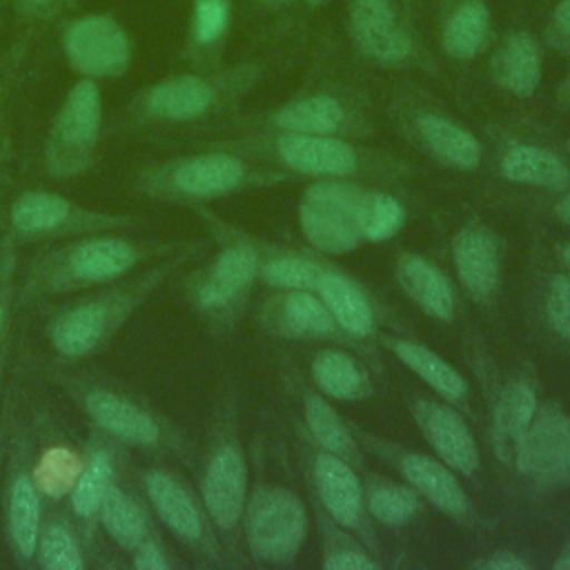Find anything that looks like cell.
Returning <instances> with one entry per match:
<instances>
[{
	"label": "cell",
	"mask_w": 570,
	"mask_h": 570,
	"mask_svg": "<svg viewBox=\"0 0 570 570\" xmlns=\"http://www.w3.org/2000/svg\"><path fill=\"white\" fill-rule=\"evenodd\" d=\"M345 33L361 58L401 69L428 60L416 16L401 0H345Z\"/></svg>",
	"instance_id": "6da1fadb"
},
{
	"label": "cell",
	"mask_w": 570,
	"mask_h": 570,
	"mask_svg": "<svg viewBox=\"0 0 570 570\" xmlns=\"http://www.w3.org/2000/svg\"><path fill=\"white\" fill-rule=\"evenodd\" d=\"M60 49L67 65L89 80L125 76L134 60V38L109 11L71 13L60 22Z\"/></svg>",
	"instance_id": "7a4b0ae2"
},
{
	"label": "cell",
	"mask_w": 570,
	"mask_h": 570,
	"mask_svg": "<svg viewBox=\"0 0 570 570\" xmlns=\"http://www.w3.org/2000/svg\"><path fill=\"white\" fill-rule=\"evenodd\" d=\"M249 76L252 67H236L223 73L189 71L167 76L149 85L134 107L138 116L154 122H189L216 109Z\"/></svg>",
	"instance_id": "3957f363"
},
{
	"label": "cell",
	"mask_w": 570,
	"mask_h": 570,
	"mask_svg": "<svg viewBox=\"0 0 570 570\" xmlns=\"http://www.w3.org/2000/svg\"><path fill=\"white\" fill-rule=\"evenodd\" d=\"M365 189L338 178H323L305 189L301 227L305 238L330 254L356 249L361 236V207Z\"/></svg>",
	"instance_id": "277c9868"
},
{
	"label": "cell",
	"mask_w": 570,
	"mask_h": 570,
	"mask_svg": "<svg viewBox=\"0 0 570 570\" xmlns=\"http://www.w3.org/2000/svg\"><path fill=\"white\" fill-rule=\"evenodd\" d=\"M102 122V96L96 80L80 78L60 102L49 138L47 163L56 174L80 171L98 142Z\"/></svg>",
	"instance_id": "5b68a950"
},
{
	"label": "cell",
	"mask_w": 570,
	"mask_h": 570,
	"mask_svg": "<svg viewBox=\"0 0 570 570\" xmlns=\"http://www.w3.org/2000/svg\"><path fill=\"white\" fill-rule=\"evenodd\" d=\"M307 512L301 499L285 488H263L247 512V539L256 557L287 563L305 541Z\"/></svg>",
	"instance_id": "8992f818"
},
{
	"label": "cell",
	"mask_w": 570,
	"mask_h": 570,
	"mask_svg": "<svg viewBox=\"0 0 570 570\" xmlns=\"http://www.w3.org/2000/svg\"><path fill=\"white\" fill-rule=\"evenodd\" d=\"M434 27L439 49L456 62L476 60L497 40L490 0H436Z\"/></svg>",
	"instance_id": "52a82bcc"
},
{
	"label": "cell",
	"mask_w": 570,
	"mask_h": 570,
	"mask_svg": "<svg viewBox=\"0 0 570 570\" xmlns=\"http://www.w3.org/2000/svg\"><path fill=\"white\" fill-rule=\"evenodd\" d=\"M541 483L570 481V416L563 410H537L517 463Z\"/></svg>",
	"instance_id": "ba28073f"
},
{
	"label": "cell",
	"mask_w": 570,
	"mask_h": 570,
	"mask_svg": "<svg viewBox=\"0 0 570 570\" xmlns=\"http://www.w3.org/2000/svg\"><path fill=\"white\" fill-rule=\"evenodd\" d=\"M272 149L283 165L307 176L341 178L354 174L361 165L358 149L341 136L276 131Z\"/></svg>",
	"instance_id": "9c48e42d"
},
{
	"label": "cell",
	"mask_w": 570,
	"mask_h": 570,
	"mask_svg": "<svg viewBox=\"0 0 570 570\" xmlns=\"http://www.w3.org/2000/svg\"><path fill=\"white\" fill-rule=\"evenodd\" d=\"M543 42L523 27L508 29L490 53L492 82L517 98H528L539 89L543 73Z\"/></svg>",
	"instance_id": "30bf717a"
},
{
	"label": "cell",
	"mask_w": 570,
	"mask_h": 570,
	"mask_svg": "<svg viewBox=\"0 0 570 570\" xmlns=\"http://www.w3.org/2000/svg\"><path fill=\"white\" fill-rule=\"evenodd\" d=\"M354 114L345 98L334 91H309L294 96L269 116L276 131L341 136L352 127Z\"/></svg>",
	"instance_id": "8fae6325"
},
{
	"label": "cell",
	"mask_w": 570,
	"mask_h": 570,
	"mask_svg": "<svg viewBox=\"0 0 570 570\" xmlns=\"http://www.w3.org/2000/svg\"><path fill=\"white\" fill-rule=\"evenodd\" d=\"M410 127L416 140L443 165L454 169H474L481 163V142L461 122L450 116L421 107L412 114Z\"/></svg>",
	"instance_id": "7c38bea8"
},
{
	"label": "cell",
	"mask_w": 570,
	"mask_h": 570,
	"mask_svg": "<svg viewBox=\"0 0 570 570\" xmlns=\"http://www.w3.org/2000/svg\"><path fill=\"white\" fill-rule=\"evenodd\" d=\"M247 494V468L243 454L225 445L220 448L207 468L203 497L209 517L225 530L234 528L245 510Z\"/></svg>",
	"instance_id": "4fadbf2b"
},
{
	"label": "cell",
	"mask_w": 570,
	"mask_h": 570,
	"mask_svg": "<svg viewBox=\"0 0 570 570\" xmlns=\"http://www.w3.org/2000/svg\"><path fill=\"white\" fill-rule=\"evenodd\" d=\"M414 416L443 463L463 474H470L479 465L476 441L454 410L434 401H421L414 407Z\"/></svg>",
	"instance_id": "5bb4252c"
},
{
	"label": "cell",
	"mask_w": 570,
	"mask_h": 570,
	"mask_svg": "<svg viewBox=\"0 0 570 570\" xmlns=\"http://www.w3.org/2000/svg\"><path fill=\"white\" fill-rule=\"evenodd\" d=\"M171 185L187 196H218L238 187L245 178V165L225 151L189 156L174 165Z\"/></svg>",
	"instance_id": "9a60e30c"
},
{
	"label": "cell",
	"mask_w": 570,
	"mask_h": 570,
	"mask_svg": "<svg viewBox=\"0 0 570 570\" xmlns=\"http://www.w3.org/2000/svg\"><path fill=\"white\" fill-rule=\"evenodd\" d=\"M234 22V0H191L185 29V56L212 62L225 47Z\"/></svg>",
	"instance_id": "2e32d148"
},
{
	"label": "cell",
	"mask_w": 570,
	"mask_h": 570,
	"mask_svg": "<svg viewBox=\"0 0 570 570\" xmlns=\"http://www.w3.org/2000/svg\"><path fill=\"white\" fill-rule=\"evenodd\" d=\"M501 174L510 183L559 189L568 183V165L548 147L532 142H512L499 160Z\"/></svg>",
	"instance_id": "e0dca14e"
},
{
	"label": "cell",
	"mask_w": 570,
	"mask_h": 570,
	"mask_svg": "<svg viewBox=\"0 0 570 570\" xmlns=\"http://www.w3.org/2000/svg\"><path fill=\"white\" fill-rule=\"evenodd\" d=\"M537 412L534 390L525 383L505 387L494 414V445L503 463H519L528 428Z\"/></svg>",
	"instance_id": "ac0fdd59"
},
{
	"label": "cell",
	"mask_w": 570,
	"mask_h": 570,
	"mask_svg": "<svg viewBox=\"0 0 570 570\" xmlns=\"http://www.w3.org/2000/svg\"><path fill=\"white\" fill-rule=\"evenodd\" d=\"M316 488L325 510L341 525H354L361 514V485L356 474L334 452L316 459Z\"/></svg>",
	"instance_id": "d6986e66"
},
{
	"label": "cell",
	"mask_w": 570,
	"mask_h": 570,
	"mask_svg": "<svg viewBox=\"0 0 570 570\" xmlns=\"http://www.w3.org/2000/svg\"><path fill=\"white\" fill-rule=\"evenodd\" d=\"M87 412L96 423L122 441L138 445H151L158 441V423L147 412L111 392H91L87 396Z\"/></svg>",
	"instance_id": "ffe728a7"
},
{
	"label": "cell",
	"mask_w": 570,
	"mask_h": 570,
	"mask_svg": "<svg viewBox=\"0 0 570 570\" xmlns=\"http://www.w3.org/2000/svg\"><path fill=\"white\" fill-rule=\"evenodd\" d=\"M454 265L463 285L476 294L488 296L499 281V254L494 238L485 229H465L454 240Z\"/></svg>",
	"instance_id": "44dd1931"
},
{
	"label": "cell",
	"mask_w": 570,
	"mask_h": 570,
	"mask_svg": "<svg viewBox=\"0 0 570 570\" xmlns=\"http://www.w3.org/2000/svg\"><path fill=\"white\" fill-rule=\"evenodd\" d=\"M399 283L410 298L428 314L448 321L454 312V294L448 278L419 256H403L399 263Z\"/></svg>",
	"instance_id": "7402d4cb"
},
{
	"label": "cell",
	"mask_w": 570,
	"mask_h": 570,
	"mask_svg": "<svg viewBox=\"0 0 570 570\" xmlns=\"http://www.w3.org/2000/svg\"><path fill=\"white\" fill-rule=\"evenodd\" d=\"M136 263V249L118 238H96L78 245L69 256V269L78 281L100 283L125 274Z\"/></svg>",
	"instance_id": "603a6c76"
},
{
	"label": "cell",
	"mask_w": 570,
	"mask_h": 570,
	"mask_svg": "<svg viewBox=\"0 0 570 570\" xmlns=\"http://www.w3.org/2000/svg\"><path fill=\"white\" fill-rule=\"evenodd\" d=\"M401 470L405 479L439 510L448 514L465 512V492L443 463L423 454H410L403 459Z\"/></svg>",
	"instance_id": "cb8c5ba5"
},
{
	"label": "cell",
	"mask_w": 570,
	"mask_h": 570,
	"mask_svg": "<svg viewBox=\"0 0 570 570\" xmlns=\"http://www.w3.org/2000/svg\"><path fill=\"white\" fill-rule=\"evenodd\" d=\"M147 494L160 514V519L183 539H196L200 534V514L187 490L165 472L147 474Z\"/></svg>",
	"instance_id": "d4e9b609"
},
{
	"label": "cell",
	"mask_w": 570,
	"mask_h": 570,
	"mask_svg": "<svg viewBox=\"0 0 570 570\" xmlns=\"http://www.w3.org/2000/svg\"><path fill=\"white\" fill-rule=\"evenodd\" d=\"M254 274H256V254L252 249H247V247L225 249L216 258L209 278L200 285L198 301L205 307L225 305L243 287L249 285Z\"/></svg>",
	"instance_id": "484cf974"
},
{
	"label": "cell",
	"mask_w": 570,
	"mask_h": 570,
	"mask_svg": "<svg viewBox=\"0 0 570 570\" xmlns=\"http://www.w3.org/2000/svg\"><path fill=\"white\" fill-rule=\"evenodd\" d=\"M107 309L98 303L78 305L60 316L51 330L53 345L67 356H82L96 347L107 330Z\"/></svg>",
	"instance_id": "4316f807"
},
{
	"label": "cell",
	"mask_w": 570,
	"mask_h": 570,
	"mask_svg": "<svg viewBox=\"0 0 570 570\" xmlns=\"http://www.w3.org/2000/svg\"><path fill=\"white\" fill-rule=\"evenodd\" d=\"M316 287L321 289V298L334 321L352 334L363 336L372 332V309L352 281L341 274H321Z\"/></svg>",
	"instance_id": "83f0119b"
},
{
	"label": "cell",
	"mask_w": 570,
	"mask_h": 570,
	"mask_svg": "<svg viewBox=\"0 0 570 570\" xmlns=\"http://www.w3.org/2000/svg\"><path fill=\"white\" fill-rule=\"evenodd\" d=\"M394 352L414 374H419L441 396L461 399L465 394V379L430 347L412 341H399L394 345Z\"/></svg>",
	"instance_id": "f1b7e54d"
},
{
	"label": "cell",
	"mask_w": 570,
	"mask_h": 570,
	"mask_svg": "<svg viewBox=\"0 0 570 570\" xmlns=\"http://www.w3.org/2000/svg\"><path fill=\"white\" fill-rule=\"evenodd\" d=\"M40 501L33 483L27 476H18L11 488L9 503V532L13 548L20 557H31L38 543Z\"/></svg>",
	"instance_id": "f546056e"
},
{
	"label": "cell",
	"mask_w": 570,
	"mask_h": 570,
	"mask_svg": "<svg viewBox=\"0 0 570 570\" xmlns=\"http://www.w3.org/2000/svg\"><path fill=\"white\" fill-rule=\"evenodd\" d=\"M100 519L107 534L125 550H136L145 541V519L138 505L118 488H107L100 501Z\"/></svg>",
	"instance_id": "4dcf8cb0"
},
{
	"label": "cell",
	"mask_w": 570,
	"mask_h": 570,
	"mask_svg": "<svg viewBox=\"0 0 570 570\" xmlns=\"http://www.w3.org/2000/svg\"><path fill=\"white\" fill-rule=\"evenodd\" d=\"M67 198L51 191H29L22 194L11 207V223L16 229L33 234L49 232L62 225L69 216Z\"/></svg>",
	"instance_id": "1f68e13d"
},
{
	"label": "cell",
	"mask_w": 570,
	"mask_h": 570,
	"mask_svg": "<svg viewBox=\"0 0 570 570\" xmlns=\"http://www.w3.org/2000/svg\"><path fill=\"white\" fill-rule=\"evenodd\" d=\"M312 372L321 390L336 399L354 396L363 385L356 363L338 350L321 352L312 365Z\"/></svg>",
	"instance_id": "d6a6232c"
},
{
	"label": "cell",
	"mask_w": 570,
	"mask_h": 570,
	"mask_svg": "<svg viewBox=\"0 0 570 570\" xmlns=\"http://www.w3.org/2000/svg\"><path fill=\"white\" fill-rule=\"evenodd\" d=\"M405 212L401 203L387 194L365 191L361 207V236L363 240H385L403 225Z\"/></svg>",
	"instance_id": "836d02e7"
},
{
	"label": "cell",
	"mask_w": 570,
	"mask_h": 570,
	"mask_svg": "<svg viewBox=\"0 0 570 570\" xmlns=\"http://www.w3.org/2000/svg\"><path fill=\"white\" fill-rule=\"evenodd\" d=\"M80 472H82V463L71 450L53 448L45 452V456L40 459L33 472V479H36V485L42 488L47 494L60 497L76 485Z\"/></svg>",
	"instance_id": "e575fe53"
},
{
	"label": "cell",
	"mask_w": 570,
	"mask_h": 570,
	"mask_svg": "<svg viewBox=\"0 0 570 570\" xmlns=\"http://www.w3.org/2000/svg\"><path fill=\"white\" fill-rule=\"evenodd\" d=\"M109 479H111L109 456L105 452H96L89 459L87 470L80 472V476L73 485V492H71L73 510L80 517H91L94 512H98L100 501L109 488Z\"/></svg>",
	"instance_id": "d590c367"
},
{
	"label": "cell",
	"mask_w": 570,
	"mask_h": 570,
	"mask_svg": "<svg viewBox=\"0 0 570 570\" xmlns=\"http://www.w3.org/2000/svg\"><path fill=\"white\" fill-rule=\"evenodd\" d=\"M283 318L296 334H327L332 330L330 309L305 289H294L285 298Z\"/></svg>",
	"instance_id": "8d00e7d4"
},
{
	"label": "cell",
	"mask_w": 570,
	"mask_h": 570,
	"mask_svg": "<svg viewBox=\"0 0 570 570\" xmlns=\"http://www.w3.org/2000/svg\"><path fill=\"white\" fill-rule=\"evenodd\" d=\"M305 421H307L309 432L316 436V441L327 452L338 454L350 448V434H347L343 421L321 396H307Z\"/></svg>",
	"instance_id": "74e56055"
},
{
	"label": "cell",
	"mask_w": 570,
	"mask_h": 570,
	"mask_svg": "<svg viewBox=\"0 0 570 570\" xmlns=\"http://www.w3.org/2000/svg\"><path fill=\"white\" fill-rule=\"evenodd\" d=\"M416 505L419 503L414 492L403 485H381L367 499L372 517L387 525H399L407 521L416 512Z\"/></svg>",
	"instance_id": "f35d334b"
},
{
	"label": "cell",
	"mask_w": 570,
	"mask_h": 570,
	"mask_svg": "<svg viewBox=\"0 0 570 570\" xmlns=\"http://www.w3.org/2000/svg\"><path fill=\"white\" fill-rule=\"evenodd\" d=\"M40 561L49 570H80L85 566L76 539L62 525H51L42 534Z\"/></svg>",
	"instance_id": "ab89813d"
},
{
	"label": "cell",
	"mask_w": 570,
	"mask_h": 570,
	"mask_svg": "<svg viewBox=\"0 0 570 570\" xmlns=\"http://www.w3.org/2000/svg\"><path fill=\"white\" fill-rule=\"evenodd\" d=\"M20 24H60L76 13V0H4Z\"/></svg>",
	"instance_id": "60d3db41"
},
{
	"label": "cell",
	"mask_w": 570,
	"mask_h": 570,
	"mask_svg": "<svg viewBox=\"0 0 570 570\" xmlns=\"http://www.w3.org/2000/svg\"><path fill=\"white\" fill-rule=\"evenodd\" d=\"M265 281L274 287L283 289H307L312 285H318L321 272L314 263L305 258H276L265 267Z\"/></svg>",
	"instance_id": "b9f144b4"
},
{
	"label": "cell",
	"mask_w": 570,
	"mask_h": 570,
	"mask_svg": "<svg viewBox=\"0 0 570 570\" xmlns=\"http://www.w3.org/2000/svg\"><path fill=\"white\" fill-rule=\"evenodd\" d=\"M539 38L546 49L570 60V0H554Z\"/></svg>",
	"instance_id": "7bdbcfd3"
},
{
	"label": "cell",
	"mask_w": 570,
	"mask_h": 570,
	"mask_svg": "<svg viewBox=\"0 0 570 570\" xmlns=\"http://www.w3.org/2000/svg\"><path fill=\"white\" fill-rule=\"evenodd\" d=\"M546 309L552 327L570 341V276L552 278L546 296Z\"/></svg>",
	"instance_id": "ee69618b"
},
{
	"label": "cell",
	"mask_w": 570,
	"mask_h": 570,
	"mask_svg": "<svg viewBox=\"0 0 570 570\" xmlns=\"http://www.w3.org/2000/svg\"><path fill=\"white\" fill-rule=\"evenodd\" d=\"M323 568H327V570H372V568H376V563L356 550H341V552L330 554L323 561Z\"/></svg>",
	"instance_id": "f6af8a7d"
},
{
	"label": "cell",
	"mask_w": 570,
	"mask_h": 570,
	"mask_svg": "<svg viewBox=\"0 0 570 570\" xmlns=\"http://www.w3.org/2000/svg\"><path fill=\"white\" fill-rule=\"evenodd\" d=\"M134 566H136L138 570H167V559H165L163 550H160L156 543L142 541V543L136 548Z\"/></svg>",
	"instance_id": "bcb514c9"
},
{
	"label": "cell",
	"mask_w": 570,
	"mask_h": 570,
	"mask_svg": "<svg viewBox=\"0 0 570 570\" xmlns=\"http://www.w3.org/2000/svg\"><path fill=\"white\" fill-rule=\"evenodd\" d=\"M476 566L485 570H525L528 568V563L514 554H497L492 559L479 561Z\"/></svg>",
	"instance_id": "7dc6e473"
},
{
	"label": "cell",
	"mask_w": 570,
	"mask_h": 570,
	"mask_svg": "<svg viewBox=\"0 0 570 570\" xmlns=\"http://www.w3.org/2000/svg\"><path fill=\"white\" fill-rule=\"evenodd\" d=\"M256 4V9L265 11V13H283L289 11L298 0H252Z\"/></svg>",
	"instance_id": "c3c4849f"
},
{
	"label": "cell",
	"mask_w": 570,
	"mask_h": 570,
	"mask_svg": "<svg viewBox=\"0 0 570 570\" xmlns=\"http://www.w3.org/2000/svg\"><path fill=\"white\" fill-rule=\"evenodd\" d=\"M554 98L561 107H570V71L557 82L554 87Z\"/></svg>",
	"instance_id": "681fc988"
},
{
	"label": "cell",
	"mask_w": 570,
	"mask_h": 570,
	"mask_svg": "<svg viewBox=\"0 0 570 570\" xmlns=\"http://www.w3.org/2000/svg\"><path fill=\"white\" fill-rule=\"evenodd\" d=\"M557 216H559L563 223L570 225V191L559 200V205H557Z\"/></svg>",
	"instance_id": "f907efd6"
},
{
	"label": "cell",
	"mask_w": 570,
	"mask_h": 570,
	"mask_svg": "<svg viewBox=\"0 0 570 570\" xmlns=\"http://www.w3.org/2000/svg\"><path fill=\"white\" fill-rule=\"evenodd\" d=\"M307 11H318V9H323L325 4H327V0H298Z\"/></svg>",
	"instance_id": "816d5d0a"
},
{
	"label": "cell",
	"mask_w": 570,
	"mask_h": 570,
	"mask_svg": "<svg viewBox=\"0 0 570 570\" xmlns=\"http://www.w3.org/2000/svg\"><path fill=\"white\" fill-rule=\"evenodd\" d=\"M559 256H561L563 265H566V267H568V272H570V243H566V245H561V247H559Z\"/></svg>",
	"instance_id": "f5cc1de1"
},
{
	"label": "cell",
	"mask_w": 570,
	"mask_h": 570,
	"mask_svg": "<svg viewBox=\"0 0 570 570\" xmlns=\"http://www.w3.org/2000/svg\"><path fill=\"white\" fill-rule=\"evenodd\" d=\"M401 2L405 4V9H407V11H412V13L416 16V11H419V2H421V0H401Z\"/></svg>",
	"instance_id": "db71d44e"
},
{
	"label": "cell",
	"mask_w": 570,
	"mask_h": 570,
	"mask_svg": "<svg viewBox=\"0 0 570 570\" xmlns=\"http://www.w3.org/2000/svg\"><path fill=\"white\" fill-rule=\"evenodd\" d=\"M2 318H4V309L0 307V330H2Z\"/></svg>",
	"instance_id": "11a10c76"
},
{
	"label": "cell",
	"mask_w": 570,
	"mask_h": 570,
	"mask_svg": "<svg viewBox=\"0 0 570 570\" xmlns=\"http://www.w3.org/2000/svg\"><path fill=\"white\" fill-rule=\"evenodd\" d=\"M4 13V0H0V16Z\"/></svg>",
	"instance_id": "9f6ffc18"
},
{
	"label": "cell",
	"mask_w": 570,
	"mask_h": 570,
	"mask_svg": "<svg viewBox=\"0 0 570 570\" xmlns=\"http://www.w3.org/2000/svg\"><path fill=\"white\" fill-rule=\"evenodd\" d=\"M566 149H568V151H570V138H568V142H566Z\"/></svg>",
	"instance_id": "6f0895ef"
}]
</instances>
